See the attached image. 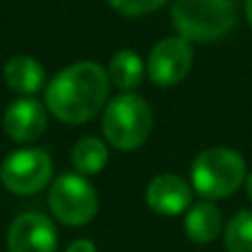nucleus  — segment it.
<instances>
[{"mask_svg": "<svg viewBox=\"0 0 252 252\" xmlns=\"http://www.w3.org/2000/svg\"><path fill=\"white\" fill-rule=\"evenodd\" d=\"M173 25L179 38L208 42L223 35L235 25L232 0H175Z\"/></svg>", "mask_w": 252, "mask_h": 252, "instance_id": "obj_3", "label": "nucleus"}, {"mask_svg": "<svg viewBox=\"0 0 252 252\" xmlns=\"http://www.w3.org/2000/svg\"><path fill=\"white\" fill-rule=\"evenodd\" d=\"M4 130L16 142H33L47 126V111L33 97L16 100L4 111Z\"/></svg>", "mask_w": 252, "mask_h": 252, "instance_id": "obj_10", "label": "nucleus"}, {"mask_svg": "<svg viewBox=\"0 0 252 252\" xmlns=\"http://www.w3.org/2000/svg\"><path fill=\"white\" fill-rule=\"evenodd\" d=\"M2 78L9 89L18 93H35L44 84V71L38 60L29 56H16L4 64Z\"/></svg>", "mask_w": 252, "mask_h": 252, "instance_id": "obj_11", "label": "nucleus"}, {"mask_svg": "<svg viewBox=\"0 0 252 252\" xmlns=\"http://www.w3.org/2000/svg\"><path fill=\"white\" fill-rule=\"evenodd\" d=\"M246 192H248V197H250V201H252V173H250L248 182H246Z\"/></svg>", "mask_w": 252, "mask_h": 252, "instance_id": "obj_18", "label": "nucleus"}, {"mask_svg": "<svg viewBox=\"0 0 252 252\" xmlns=\"http://www.w3.org/2000/svg\"><path fill=\"white\" fill-rule=\"evenodd\" d=\"M51 157L44 148H20L4 157L0 179L16 195H33L51 179Z\"/></svg>", "mask_w": 252, "mask_h": 252, "instance_id": "obj_6", "label": "nucleus"}, {"mask_svg": "<svg viewBox=\"0 0 252 252\" xmlns=\"http://www.w3.org/2000/svg\"><path fill=\"white\" fill-rule=\"evenodd\" d=\"M109 95V75L97 62H78L62 69L44 91L47 106L66 124L91 120Z\"/></svg>", "mask_w": 252, "mask_h": 252, "instance_id": "obj_1", "label": "nucleus"}, {"mask_svg": "<svg viewBox=\"0 0 252 252\" xmlns=\"http://www.w3.org/2000/svg\"><path fill=\"white\" fill-rule=\"evenodd\" d=\"M153 128V111L146 100L135 93H122L113 97L104 111L102 130L115 148L130 151L146 142Z\"/></svg>", "mask_w": 252, "mask_h": 252, "instance_id": "obj_4", "label": "nucleus"}, {"mask_svg": "<svg viewBox=\"0 0 252 252\" xmlns=\"http://www.w3.org/2000/svg\"><path fill=\"white\" fill-rule=\"evenodd\" d=\"M228 252H252V210H241L226 226Z\"/></svg>", "mask_w": 252, "mask_h": 252, "instance_id": "obj_15", "label": "nucleus"}, {"mask_svg": "<svg viewBox=\"0 0 252 252\" xmlns=\"http://www.w3.org/2000/svg\"><path fill=\"white\" fill-rule=\"evenodd\" d=\"M192 186L208 199H223L241 186L246 177V161L237 151L215 146L197 155L192 161Z\"/></svg>", "mask_w": 252, "mask_h": 252, "instance_id": "obj_2", "label": "nucleus"}, {"mask_svg": "<svg viewBox=\"0 0 252 252\" xmlns=\"http://www.w3.org/2000/svg\"><path fill=\"white\" fill-rule=\"evenodd\" d=\"M186 235L195 244H210L221 230V213L208 201L192 206L186 215Z\"/></svg>", "mask_w": 252, "mask_h": 252, "instance_id": "obj_12", "label": "nucleus"}, {"mask_svg": "<svg viewBox=\"0 0 252 252\" xmlns=\"http://www.w3.org/2000/svg\"><path fill=\"white\" fill-rule=\"evenodd\" d=\"M142 73H144V64L142 58L130 49H122L111 58L109 64V75L113 80L115 87L120 89H135L142 82Z\"/></svg>", "mask_w": 252, "mask_h": 252, "instance_id": "obj_14", "label": "nucleus"}, {"mask_svg": "<svg viewBox=\"0 0 252 252\" xmlns=\"http://www.w3.org/2000/svg\"><path fill=\"white\" fill-rule=\"evenodd\" d=\"M71 161H73L75 170L82 175H95L109 161V151L106 144L97 137H82L78 144L73 146L71 153Z\"/></svg>", "mask_w": 252, "mask_h": 252, "instance_id": "obj_13", "label": "nucleus"}, {"mask_svg": "<svg viewBox=\"0 0 252 252\" xmlns=\"http://www.w3.org/2000/svg\"><path fill=\"white\" fill-rule=\"evenodd\" d=\"M192 64V47L188 40L166 38L155 44L148 58V75L159 87H173L188 73Z\"/></svg>", "mask_w": 252, "mask_h": 252, "instance_id": "obj_7", "label": "nucleus"}, {"mask_svg": "<svg viewBox=\"0 0 252 252\" xmlns=\"http://www.w3.org/2000/svg\"><path fill=\"white\" fill-rule=\"evenodd\" d=\"M146 201L157 215L175 217L184 213L192 201V190L177 175H157L146 190Z\"/></svg>", "mask_w": 252, "mask_h": 252, "instance_id": "obj_9", "label": "nucleus"}, {"mask_svg": "<svg viewBox=\"0 0 252 252\" xmlns=\"http://www.w3.org/2000/svg\"><path fill=\"white\" fill-rule=\"evenodd\" d=\"M49 208L66 226H84L97 213L95 188L80 175H60L49 190Z\"/></svg>", "mask_w": 252, "mask_h": 252, "instance_id": "obj_5", "label": "nucleus"}, {"mask_svg": "<svg viewBox=\"0 0 252 252\" xmlns=\"http://www.w3.org/2000/svg\"><path fill=\"white\" fill-rule=\"evenodd\" d=\"M66 252H95V246H93V241H89V239H78L66 248Z\"/></svg>", "mask_w": 252, "mask_h": 252, "instance_id": "obj_17", "label": "nucleus"}, {"mask_svg": "<svg viewBox=\"0 0 252 252\" xmlns=\"http://www.w3.org/2000/svg\"><path fill=\"white\" fill-rule=\"evenodd\" d=\"M246 13H248V20L252 25V0H246Z\"/></svg>", "mask_w": 252, "mask_h": 252, "instance_id": "obj_19", "label": "nucleus"}, {"mask_svg": "<svg viewBox=\"0 0 252 252\" xmlns=\"http://www.w3.org/2000/svg\"><path fill=\"white\" fill-rule=\"evenodd\" d=\"M109 2L122 13H126V16H139V13L155 11L166 0H109Z\"/></svg>", "mask_w": 252, "mask_h": 252, "instance_id": "obj_16", "label": "nucleus"}, {"mask_svg": "<svg viewBox=\"0 0 252 252\" xmlns=\"http://www.w3.org/2000/svg\"><path fill=\"white\" fill-rule=\"evenodd\" d=\"M9 252H56L58 232L51 219L40 213H25L13 219L7 237Z\"/></svg>", "mask_w": 252, "mask_h": 252, "instance_id": "obj_8", "label": "nucleus"}]
</instances>
